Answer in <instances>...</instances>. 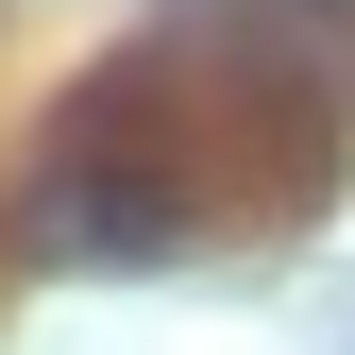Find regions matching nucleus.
I'll use <instances>...</instances> for the list:
<instances>
[{
	"mask_svg": "<svg viewBox=\"0 0 355 355\" xmlns=\"http://www.w3.org/2000/svg\"><path fill=\"white\" fill-rule=\"evenodd\" d=\"M187 237V187H169L153 153H102V102L51 136V169L17 187V254H51V271H136V254Z\"/></svg>",
	"mask_w": 355,
	"mask_h": 355,
	"instance_id": "obj_1",
	"label": "nucleus"
}]
</instances>
